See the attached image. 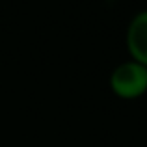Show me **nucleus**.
Masks as SVG:
<instances>
[{"instance_id":"2","label":"nucleus","mask_w":147,"mask_h":147,"mask_svg":"<svg viewBox=\"0 0 147 147\" xmlns=\"http://www.w3.org/2000/svg\"><path fill=\"white\" fill-rule=\"evenodd\" d=\"M125 47L130 60L147 67V9L138 11L127 24Z\"/></svg>"},{"instance_id":"1","label":"nucleus","mask_w":147,"mask_h":147,"mask_svg":"<svg viewBox=\"0 0 147 147\" xmlns=\"http://www.w3.org/2000/svg\"><path fill=\"white\" fill-rule=\"evenodd\" d=\"M110 91L121 100H136L147 95V67L134 60L115 65L108 78Z\"/></svg>"}]
</instances>
